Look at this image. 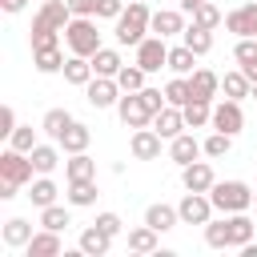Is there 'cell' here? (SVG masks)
<instances>
[{
	"mask_svg": "<svg viewBox=\"0 0 257 257\" xmlns=\"http://www.w3.org/2000/svg\"><path fill=\"white\" fill-rule=\"evenodd\" d=\"M68 20H72L68 0H44V4H40V12L32 16V48L60 44V32L68 28Z\"/></svg>",
	"mask_w": 257,
	"mask_h": 257,
	"instance_id": "6da1fadb",
	"label": "cell"
},
{
	"mask_svg": "<svg viewBox=\"0 0 257 257\" xmlns=\"http://www.w3.org/2000/svg\"><path fill=\"white\" fill-rule=\"evenodd\" d=\"M149 24H153V12H149V4L145 0H128V8L116 16V44H128V48H137L141 40H145V32H149Z\"/></svg>",
	"mask_w": 257,
	"mask_h": 257,
	"instance_id": "7a4b0ae2",
	"label": "cell"
},
{
	"mask_svg": "<svg viewBox=\"0 0 257 257\" xmlns=\"http://www.w3.org/2000/svg\"><path fill=\"white\" fill-rule=\"evenodd\" d=\"M209 201L217 213H249L253 209V189L245 181H217L209 189Z\"/></svg>",
	"mask_w": 257,
	"mask_h": 257,
	"instance_id": "3957f363",
	"label": "cell"
},
{
	"mask_svg": "<svg viewBox=\"0 0 257 257\" xmlns=\"http://www.w3.org/2000/svg\"><path fill=\"white\" fill-rule=\"evenodd\" d=\"M64 44H68V52H76V56H92V52L100 48L96 20H92V16H72L68 28H64Z\"/></svg>",
	"mask_w": 257,
	"mask_h": 257,
	"instance_id": "277c9868",
	"label": "cell"
},
{
	"mask_svg": "<svg viewBox=\"0 0 257 257\" xmlns=\"http://www.w3.org/2000/svg\"><path fill=\"white\" fill-rule=\"evenodd\" d=\"M32 173H36V165H32L28 153H20V149H12V145L0 153V177H4V181H12V185H32Z\"/></svg>",
	"mask_w": 257,
	"mask_h": 257,
	"instance_id": "5b68a950",
	"label": "cell"
},
{
	"mask_svg": "<svg viewBox=\"0 0 257 257\" xmlns=\"http://www.w3.org/2000/svg\"><path fill=\"white\" fill-rule=\"evenodd\" d=\"M137 64L145 68V72H161V68H169V44H165V36H145L141 44H137Z\"/></svg>",
	"mask_w": 257,
	"mask_h": 257,
	"instance_id": "8992f818",
	"label": "cell"
},
{
	"mask_svg": "<svg viewBox=\"0 0 257 257\" xmlns=\"http://www.w3.org/2000/svg\"><path fill=\"white\" fill-rule=\"evenodd\" d=\"M84 96H88L92 108H116V100H120L124 92H120L116 76H92V80L84 84Z\"/></svg>",
	"mask_w": 257,
	"mask_h": 257,
	"instance_id": "52a82bcc",
	"label": "cell"
},
{
	"mask_svg": "<svg viewBox=\"0 0 257 257\" xmlns=\"http://www.w3.org/2000/svg\"><path fill=\"white\" fill-rule=\"evenodd\" d=\"M177 213H181V225H205L213 221V201L209 193H185L177 201Z\"/></svg>",
	"mask_w": 257,
	"mask_h": 257,
	"instance_id": "ba28073f",
	"label": "cell"
},
{
	"mask_svg": "<svg viewBox=\"0 0 257 257\" xmlns=\"http://www.w3.org/2000/svg\"><path fill=\"white\" fill-rule=\"evenodd\" d=\"M116 112H120V120H124L128 128H145V124H153V108L145 104L141 92H124V96L116 100Z\"/></svg>",
	"mask_w": 257,
	"mask_h": 257,
	"instance_id": "9c48e42d",
	"label": "cell"
},
{
	"mask_svg": "<svg viewBox=\"0 0 257 257\" xmlns=\"http://www.w3.org/2000/svg\"><path fill=\"white\" fill-rule=\"evenodd\" d=\"M213 128H221V133H229V137H237L241 128H245V112H241V100H221V104H213Z\"/></svg>",
	"mask_w": 257,
	"mask_h": 257,
	"instance_id": "30bf717a",
	"label": "cell"
},
{
	"mask_svg": "<svg viewBox=\"0 0 257 257\" xmlns=\"http://www.w3.org/2000/svg\"><path fill=\"white\" fill-rule=\"evenodd\" d=\"M161 133L153 128V124H145V128H133V141H128V153L137 157V161H157L161 157Z\"/></svg>",
	"mask_w": 257,
	"mask_h": 257,
	"instance_id": "8fae6325",
	"label": "cell"
},
{
	"mask_svg": "<svg viewBox=\"0 0 257 257\" xmlns=\"http://www.w3.org/2000/svg\"><path fill=\"white\" fill-rule=\"evenodd\" d=\"M181 185H185L189 193H209V189L217 185L213 165H209V161H193V165H185V169H181Z\"/></svg>",
	"mask_w": 257,
	"mask_h": 257,
	"instance_id": "7c38bea8",
	"label": "cell"
},
{
	"mask_svg": "<svg viewBox=\"0 0 257 257\" xmlns=\"http://www.w3.org/2000/svg\"><path fill=\"white\" fill-rule=\"evenodd\" d=\"M189 88H193V100H209L213 104V96L221 92V76L213 68H193L189 72Z\"/></svg>",
	"mask_w": 257,
	"mask_h": 257,
	"instance_id": "4fadbf2b",
	"label": "cell"
},
{
	"mask_svg": "<svg viewBox=\"0 0 257 257\" xmlns=\"http://www.w3.org/2000/svg\"><path fill=\"white\" fill-rule=\"evenodd\" d=\"M201 153H205V145H201V141H197L193 133H177V137L169 141V157H173V161H177L181 169H185V165H193V161H197Z\"/></svg>",
	"mask_w": 257,
	"mask_h": 257,
	"instance_id": "5bb4252c",
	"label": "cell"
},
{
	"mask_svg": "<svg viewBox=\"0 0 257 257\" xmlns=\"http://www.w3.org/2000/svg\"><path fill=\"white\" fill-rule=\"evenodd\" d=\"M225 28L241 40V36H257V4H241L225 16Z\"/></svg>",
	"mask_w": 257,
	"mask_h": 257,
	"instance_id": "9a60e30c",
	"label": "cell"
},
{
	"mask_svg": "<svg viewBox=\"0 0 257 257\" xmlns=\"http://www.w3.org/2000/svg\"><path fill=\"white\" fill-rule=\"evenodd\" d=\"M108 245H112V237H108V233H104L96 221H92L88 229H80V241H76V249H80L84 257H104V253H108Z\"/></svg>",
	"mask_w": 257,
	"mask_h": 257,
	"instance_id": "2e32d148",
	"label": "cell"
},
{
	"mask_svg": "<svg viewBox=\"0 0 257 257\" xmlns=\"http://www.w3.org/2000/svg\"><path fill=\"white\" fill-rule=\"evenodd\" d=\"M189 24H185V16L177 12V8H161V12H153V24H149V32H157V36H181Z\"/></svg>",
	"mask_w": 257,
	"mask_h": 257,
	"instance_id": "e0dca14e",
	"label": "cell"
},
{
	"mask_svg": "<svg viewBox=\"0 0 257 257\" xmlns=\"http://www.w3.org/2000/svg\"><path fill=\"white\" fill-rule=\"evenodd\" d=\"M145 225H153L157 233H169V229H177V225H181V213H177V205L157 201V205H149V209H145Z\"/></svg>",
	"mask_w": 257,
	"mask_h": 257,
	"instance_id": "ac0fdd59",
	"label": "cell"
},
{
	"mask_svg": "<svg viewBox=\"0 0 257 257\" xmlns=\"http://www.w3.org/2000/svg\"><path fill=\"white\" fill-rule=\"evenodd\" d=\"M60 233L56 229H40V233H32V241L24 245V253L28 257H60Z\"/></svg>",
	"mask_w": 257,
	"mask_h": 257,
	"instance_id": "d6986e66",
	"label": "cell"
},
{
	"mask_svg": "<svg viewBox=\"0 0 257 257\" xmlns=\"http://www.w3.org/2000/svg\"><path fill=\"white\" fill-rule=\"evenodd\" d=\"M153 128H157L165 141H173L177 133H185V112H181L177 104H165V108L153 116Z\"/></svg>",
	"mask_w": 257,
	"mask_h": 257,
	"instance_id": "ffe728a7",
	"label": "cell"
},
{
	"mask_svg": "<svg viewBox=\"0 0 257 257\" xmlns=\"http://www.w3.org/2000/svg\"><path fill=\"white\" fill-rule=\"evenodd\" d=\"M92 76H96L92 60H88V56H76V52H68V60H64V80H68V84H76V88H84Z\"/></svg>",
	"mask_w": 257,
	"mask_h": 257,
	"instance_id": "44dd1931",
	"label": "cell"
},
{
	"mask_svg": "<svg viewBox=\"0 0 257 257\" xmlns=\"http://www.w3.org/2000/svg\"><path fill=\"white\" fill-rule=\"evenodd\" d=\"M56 181L48 177V173H36V181L28 185V201L36 205V209H48V205H56Z\"/></svg>",
	"mask_w": 257,
	"mask_h": 257,
	"instance_id": "7402d4cb",
	"label": "cell"
},
{
	"mask_svg": "<svg viewBox=\"0 0 257 257\" xmlns=\"http://www.w3.org/2000/svg\"><path fill=\"white\" fill-rule=\"evenodd\" d=\"M233 60L249 80H257V36H241L237 48H233Z\"/></svg>",
	"mask_w": 257,
	"mask_h": 257,
	"instance_id": "603a6c76",
	"label": "cell"
},
{
	"mask_svg": "<svg viewBox=\"0 0 257 257\" xmlns=\"http://www.w3.org/2000/svg\"><path fill=\"white\" fill-rule=\"evenodd\" d=\"M32 64H36V72H44V76H52V72H64V52H60V44L32 48Z\"/></svg>",
	"mask_w": 257,
	"mask_h": 257,
	"instance_id": "cb8c5ba5",
	"label": "cell"
},
{
	"mask_svg": "<svg viewBox=\"0 0 257 257\" xmlns=\"http://www.w3.org/2000/svg\"><path fill=\"white\" fill-rule=\"evenodd\" d=\"M88 141H92V128H88V124H80V120H72L56 145H60L64 153H84V149H88Z\"/></svg>",
	"mask_w": 257,
	"mask_h": 257,
	"instance_id": "d4e9b609",
	"label": "cell"
},
{
	"mask_svg": "<svg viewBox=\"0 0 257 257\" xmlns=\"http://www.w3.org/2000/svg\"><path fill=\"white\" fill-rule=\"evenodd\" d=\"M64 177H68V181H92V177H96V161H92L88 153H68Z\"/></svg>",
	"mask_w": 257,
	"mask_h": 257,
	"instance_id": "484cf974",
	"label": "cell"
},
{
	"mask_svg": "<svg viewBox=\"0 0 257 257\" xmlns=\"http://www.w3.org/2000/svg\"><path fill=\"white\" fill-rule=\"evenodd\" d=\"M225 217H229V249L249 245V241H253V221H249V213H225Z\"/></svg>",
	"mask_w": 257,
	"mask_h": 257,
	"instance_id": "4316f807",
	"label": "cell"
},
{
	"mask_svg": "<svg viewBox=\"0 0 257 257\" xmlns=\"http://www.w3.org/2000/svg\"><path fill=\"white\" fill-rule=\"evenodd\" d=\"M88 60H92V68H96V76H116V72L124 68V60H120V52H116V48H104V44H100V48H96V52H92Z\"/></svg>",
	"mask_w": 257,
	"mask_h": 257,
	"instance_id": "83f0119b",
	"label": "cell"
},
{
	"mask_svg": "<svg viewBox=\"0 0 257 257\" xmlns=\"http://www.w3.org/2000/svg\"><path fill=\"white\" fill-rule=\"evenodd\" d=\"M28 241H32V221H24V217H8V221H4V245L24 249Z\"/></svg>",
	"mask_w": 257,
	"mask_h": 257,
	"instance_id": "f1b7e54d",
	"label": "cell"
},
{
	"mask_svg": "<svg viewBox=\"0 0 257 257\" xmlns=\"http://www.w3.org/2000/svg\"><path fill=\"white\" fill-rule=\"evenodd\" d=\"M68 124H72V112H68V108H48V112H44V120H40V128H44V137H48V141H60Z\"/></svg>",
	"mask_w": 257,
	"mask_h": 257,
	"instance_id": "f546056e",
	"label": "cell"
},
{
	"mask_svg": "<svg viewBox=\"0 0 257 257\" xmlns=\"http://www.w3.org/2000/svg\"><path fill=\"white\" fill-rule=\"evenodd\" d=\"M157 229L153 225H137V229H128V253H157Z\"/></svg>",
	"mask_w": 257,
	"mask_h": 257,
	"instance_id": "4dcf8cb0",
	"label": "cell"
},
{
	"mask_svg": "<svg viewBox=\"0 0 257 257\" xmlns=\"http://www.w3.org/2000/svg\"><path fill=\"white\" fill-rule=\"evenodd\" d=\"M193 64H197V52H193L185 40H181L177 48H169V68H173V76H189Z\"/></svg>",
	"mask_w": 257,
	"mask_h": 257,
	"instance_id": "1f68e13d",
	"label": "cell"
},
{
	"mask_svg": "<svg viewBox=\"0 0 257 257\" xmlns=\"http://www.w3.org/2000/svg\"><path fill=\"white\" fill-rule=\"evenodd\" d=\"M181 112H185V128H205V124H213V104H209V100H189Z\"/></svg>",
	"mask_w": 257,
	"mask_h": 257,
	"instance_id": "d6a6232c",
	"label": "cell"
},
{
	"mask_svg": "<svg viewBox=\"0 0 257 257\" xmlns=\"http://www.w3.org/2000/svg\"><path fill=\"white\" fill-rule=\"evenodd\" d=\"M68 205L72 209L96 205V181H68Z\"/></svg>",
	"mask_w": 257,
	"mask_h": 257,
	"instance_id": "836d02e7",
	"label": "cell"
},
{
	"mask_svg": "<svg viewBox=\"0 0 257 257\" xmlns=\"http://www.w3.org/2000/svg\"><path fill=\"white\" fill-rule=\"evenodd\" d=\"M249 88H253V80L237 68V72H225L221 76V92L229 96V100H241V96H249Z\"/></svg>",
	"mask_w": 257,
	"mask_h": 257,
	"instance_id": "e575fe53",
	"label": "cell"
},
{
	"mask_svg": "<svg viewBox=\"0 0 257 257\" xmlns=\"http://www.w3.org/2000/svg\"><path fill=\"white\" fill-rule=\"evenodd\" d=\"M28 157H32V165H36V173H52V169L60 165V145H40V141H36V149H32Z\"/></svg>",
	"mask_w": 257,
	"mask_h": 257,
	"instance_id": "d590c367",
	"label": "cell"
},
{
	"mask_svg": "<svg viewBox=\"0 0 257 257\" xmlns=\"http://www.w3.org/2000/svg\"><path fill=\"white\" fill-rule=\"evenodd\" d=\"M181 40H185L197 56H205V52L213 48V32H209V28H201V24H189V28L181 32Z\"/></svg>",
	"mask_w": 257,
	"mask_h": 257,
	"instance_id": "8d00e7d4",
	"label": "cell"
},
{
	"mask_svg": "<svg viewBox=\"0 0 257 257\" xmlns=\"http://www.w3.org/2000/svg\"><path fill=\"white\" fill-rule=\"evenodd\" d=\"M145 76H149V72L133 60V64H124V68L116 72V84H120V92H141V88H145Z\"/></svg>",
	"mask_w": 257,
	"mask_h": 257,
	"instance_id": "74e56055",
	"label": "cell"
},
{
	"mask_svg": "<svg viewBox=\"0 0 257 257\" xmlns=\"http://www.w3.org/2000/svg\"><path fill=\"white\" fill-rule=\"evenodd\" d=\"M72 225V213L64 209V205H48V209H40V229H56V233H64Z\"/></svg>",
	"mask_w": 257,
	"mask_h": 257,
	"instance_id": "f35d334b",
	"label": "cell"
},
{
	"mask_svg": "<svg viewBox=\"0 0 257 257\" xmlns=\"http://www.w3.org/2000/svg\"><path fill=\"white\" fill-rule=\"evenodd\" d=\"M205 245L209 249H229V217L221 213V221H205Z\"/></svg>",
	"mask_w": 257,
	"mask_h": 257,
	"instance_id": "ab89813d",
	"label": "cell"
},
{
	"mask_svg": "<svg viewBox=\"0 0 257 257\" xmlns=\"http://www.w3.org/2000/svg\"><path fill=\"white\" fill-rule=\"evenodd\" d=\"M165 96H169V104H177V108H185V104L193 100V88H189V76H173V80L165 84Z\"/></svg>",
	"mask_w": 257,
	"mask_h": 257,
	"instance_id": "60d3db41",
	"label": "cell"
},
{
	"mask_svg": "<svg viewBox=\"0 0 257 257\" xmlns=\"http://www.w3.org/2000/svg\"><path fill=\"white\" fill-rule=\"evenodd\" d=\"M201 145H205V157H213V161H217V157H225V153L233 149V137H229V133H221V128H213Z\"/></svg>",
	"mask_w": 257,
	"mask_h": 257,
	"instance_id": "b9f144b4",
	"label": "cell"
},
{
	"mask_svg": "<svg viewBox=\"0 0 257 257\" xmlns=\"http://www.w3.org/2000/svg\"><path fill=\"white\" fill-rule=\"evenodd\" d=\"M221 20H225V16H221V8H217V4H209V0L193 8V24H201V28H209V32H213Z\"/></svg>",
	"mask_w": 257,
	"mask_h": 257,
	"instance_id": "7bdbcfd3",
	"label": "cell"
},
{
	"mask_svg": "<svg viewBox=\"0 0 257 257\" xmlns=\"http://www.w3.org/2000/svg\"><path fill=\"white\" fill-rule=\"evenodd\" d=\"M8 145L20 149V153H32V149H36V133H32V124H16L12 137H8Z\"/></svg>",
	"mask_w": 257,
	"mask_h": 257,
	"instance_id": "ee69618b",
	"label": "cell"
},
{
	"mask_svg": "<svg viewBox=\"0 0 257 257\" xmlns=\"http://www.w3.org/2000/svg\"><path fill=\"white\" fill-rule=\"evenodd\" d=\"M96 225H100L108 237H120V229H124V221H120L116 213H96Z\"/></svg>",
	"mask_w": 257,
	"mask_h": 257,
	"instance_id": "f6af8a7d",
	"label": "cell"
},
{
	"mask_svg": "<svg viewBox=\"0 0 257 257\" xmlns=\"http://www.w3.org/2000/svg\"><path fill=\"white\" fill-rule=\"evenodd\" d=\"M120 12H124V0H100V4H96V16H100V20H116Z\"/></svg>",
	"mask_w": 257,
	"mask_h": 257,
	"instance_id": "bcb514c9",
	"label": "cell"
},
{
	"mask_svg": "<svg viewBox=\"0 0 257 257\" xmlns=\"http://www.w3.org/2000/svg\"><path fill=\"white\" fill-rule=\"evenodd\" d=\"M12 128H16V112H12V104H4L0 108V137H12Z\"/></svg>",
	"mask_w": 257,
	"mask_h": 257,
	"instance_id": "7dc6e473",
	"label": "cell"
},
{
	"mask_svg": "<svg viewBox=\"0 0 257 257\" xmlns=\"http://www.w3.org/2000/svg\"><path fill=\"white\" fill-rule=\"evenodd\" d=\"M96 4H100V0H68L72 16H96Z\"/></svg>",
	"mask_w": 257,
	"mask_h": 257,
	"instance_id": "c3c4849f",
	"label": "cell"
},
{
	"mask_svg": "<svg viewBox=\"0 0 257 257\" xmlns=\"http://www.w3.org/2000/svg\"><path fill=\"white\" fill-rule=\"evenodd\" d=\"M16 189H20V185H12V181H4V177H0V201H12V197H16Z\"/></svg>",
	"mask_w": 257,
	"mask_h": 257,
	"instance_id": "681fc988",
	"label": "cell"
},
{
	"mask_svg": "<svg viewBox=\"0 0 257 257\" xmlns=\"http://www.w3.org/2000/svg\"><path fill=\"white\" fill-rule=\"evenodd\" d=\"M24 4H28V0H0V8H4V12H20Z\"/></svg>",
	"mask_w": 257,
	"mask_h": 257,
	"instance_id": "f907efd6",
	"label": "cell"
},
{
	"mask_svg": "<svg viewBox=\"0 0 257 257\" xmlns=\"http://www.w3.org/2000/svg\"><path fill=\"white\" fill-rule=\"evenodd\" d=\"M241 257H257V245L249 241V245H241Z\"/></svg>",
	"mask_w": 257,
	"mask_h": 257,
	"instance_id": "816d5d0a",
	"label": "cell"
},
{
	"mask_svg": "<svg viewBox=\"0 0 257 257\" xmlns=\"http://www.w3.org/2000/svg\"><path fill=\"white\" fill-rule=\"evenodd\" d=\"M197 4H205V0H181V8H185V12H193Z\"/></svg>",
	"mask_w": 257,
	"mask_h": 257,
	"instance_id": "f5cc1de1",
	"label": "cell"
},
{
	"mask_svg": "<svg viewBox=\"0 0 257 257\" xmlns=\"http://www.w3.org/2000/svg\"><path fill=\"white\" fill-rule=\"evenodd\" d=\"M249 96H253V100H257V80H253V88H249Z\"/></svg>",
	"mask_w": 257,
	"mask_h": 257,
	"instance_id": "db71d44e",
	"label": "cell"
},
{
	"mask_svg": "<svg viewBox=\"0 0 257 257\" xmlns=\"http://www.w3.org/2000/svg\"><path fill=\"white\" fill-rule=\"evenodd\" d=\"M253 205H257V193H253Z\"/></svg>",
	"mask_w": 257,
	"mask_h": 257,
	"instance_id": "11a10c76",
	"label": "cell"
}]
</instances>
